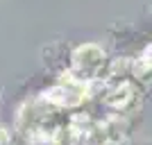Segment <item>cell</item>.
<instances>
[{
    "mask_svg": "<svg viewBox=\"0 0 152 145\" xmlns=\"http://www.w3.org/2000/svg\"><path fill=\"white\" fill-rule=\"evenodd\" d=\"M107 66V52L102 50L98 43H82L70 52V66L68 73L80 82H91Z\"/></svg>",
    "mask_w": 152,
    "mask_h": 145,
    "instance_id": "obj_1",
    "label": "cell"
},
{
    "mask_svg": "<svg viewBox=\"0 0 152 145\" xmlns=\"http://www.w3.org/2000/svg\"><path fill=\"white\" fill-rule=\"evenodd\" d=\"M82 86H84V82H80V79H75V77L70 75V84H61V86L48 88V91L41 95V100L48 102V104H52V107H57V109L80 107L84 102V91H80Z\"/></svg>",
    "mask_w": 152,
    "mask_h": 145,
    "instance_id": "obj_2",
    "label": "cell"
},
{
    "mask_svg": "<svg viewBox=\"0 0 152 145\" xmlns=\"http://www.w3.org/2000/svg\"><path fill=\"white\" fill-rule=\"evenodd\" d=\"M134 98V88L129 84H121V86H116L114 91H109L104 102H107V107L111 109H125Z\"/></svg>",
    "mask_w": 152,
    "mask_h": 145,
    "instance_id": "obj_3",
    "label": "cell"
},
{
    "mask_svg": "<svg viewBox=\"0 0 152 145\" xmlns=\"http://www.w3.org/2000/svg\"><path fill=\"white\" fill-rule=\"evenodd\" d=\"M0 145H12V132L7 125H0Z\"/></svg>",
    "mask_w": 152,
    "mask_h": 145,
    "instance_id": "obj_4",
    "label": "cell"
}]
</instances>
